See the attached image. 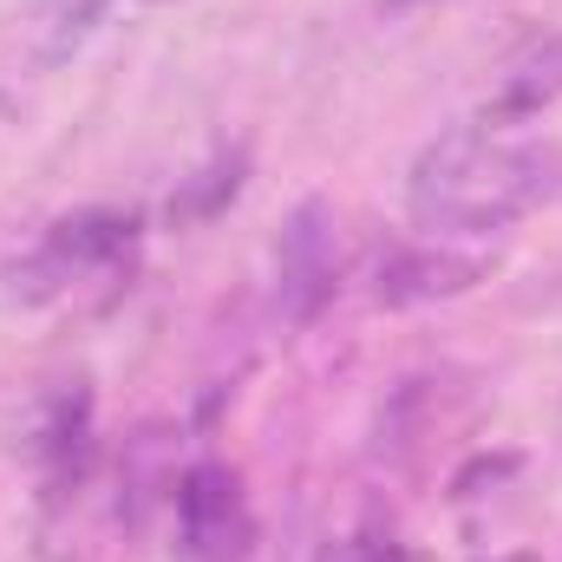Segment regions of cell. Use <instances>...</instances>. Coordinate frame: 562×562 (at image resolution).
<instances>
[{"label":"cell","instance_id":"1","mask_svg":"<svg viewBox=\"0 0 562 562\" xmlns=\"http://www.w3.org/2000/svg\"><path fill=\"white\" fill-rule=\"evenodd\" d=\"M334 294V216L321 196H307L288 229H281V314L288 321H314L321 301Z\"/></svg>","mask_w":562,"mask_h":562},{"label":"cell","instance_id":"2","mask_svg":"<svg viewBox=\"0 0 562 562\" xmlns=\"http://www.w3.org/2000/svg\"><path fill=\"white\" fill-rule=\"evenodd\" d=\"M557 92H562V40L557 46H543L537 59H524V66L504 79V92L484 105V125H491V119H497V125H504V119H530V112L550 105Z\"/></svg>","mask_w":562,"mask_h":562},{"label":"cell","instance_id":"3","mask_svg":"<svg viewBox=\"0 0 562 562\" xmlns=\"http://www.w3.org/2000/svg\"><path fill=\"white\" fill-rule=\"evenodd\" d=\"M132 216H119V210H86V216H66L59 229H53V256L59 262H105V256H119L125 243H132Z\"/></svg>","mask_w":562,"mask_h":562},{"label":"cell","instance_id":"4","mask_svg":"<svg viewBox=\"0 0 562 562\" xmlns=\"http://www.w3.org/2000/svg\"><path fill=\"white\" fill-rule=\"evenodd\" d=\"M471 262H451V256H393L380 269V301H419V294H445V288H464Z\"/></svg>","mask_w":562,"mask_h":562},{"label":"cell","instance_id":"5","mask_svg":"<svg viewBox=\"0 0 562 562\" xmlns=\"http://www.w3.org/2000/svg\"><path fill=\"white\" fill-rule=\"evenodd\" d=\"M183 537L190 550H210L216 543V524H229V491H223V471H190L183 484Z\"/></svg>","mask_w":562,"mask_h":562},{"label":"cell","instance_id":"6","mask_svg":"<svg viewBox=\"0 0 562 562\" xmlns=\"http://www.w3.org/2000/svg\"><path fill=\"white\" fill-rule=\"evenodd\" d=\"M236 183H243V164H216V170H203L196 190L170 196V216H210V210H223L236 196Z\"/></svg>","mask_w":562,"mask_h":562},{"label":"cell","instance_id":"7","mask_svg":"<svg viewBox=\"0 0 562 562\" xmlns=\"http://www.w3.org/2000/svg\"><path fill=\"white\" fill-rule=\"evenodd\" d=\"M347 562H406V557H400L393 543H360V550H353Z\"/></svg>","mask_w":562,"mask_h":562}]
</instances>
